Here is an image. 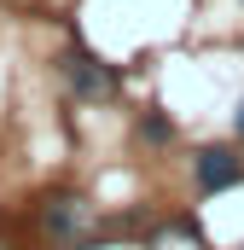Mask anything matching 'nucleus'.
Returning <instances> with one entry per match:
<instances>
[{
  "label": "nucleus",
  "mask_w": 244,
  "mask_h": 250,
  "mask_svg": "<svg viewBox=\"0 0 244 250\" xmlns=\"http://www.w3.org/2000/svg\"><path fill=\"white\" fill-rule=\"evenodd\" d=\"M239 250H244V245H239Z\"/></svg>",
  "instance_id": "obj_7"
},
{
  "label": "nucleus",
  "mask_w": 244,
  "mask_h": 250,
  "mask_svg": "<svg viewBox=\"0 0 244 250\" xmlns=\"http://www.w3.org/2000/svg\"><path fill=\"white\" fill-rule=\"evenodd\" d=\"M0 250H23V245H18V239H12V233H0Z\"/></svg>",
  "instance_id": "obj_6"
},
{
  "label": "nucleus",
  "mask_w": 244,
  "mask_h": 250,
  "mask_svg": "<svg viewBox=\"0 0 244 250\" xmlns=\"http://www.w3.org/2000/svg\"><path fill=\"white\" fill-rule=\"evenodd\" d=\"M233 140L244 146V99H239V111H233Z\"/></svg>",
  "instance_id": "obj_5"
},
{
  "label": "nucleus",
  "mask_w": 244,
  "mask_h": 250,
  "mask_svg": "<svg viewBox=\"0 0 244 250\" xmlns=\"http://www.w3.org/2000/svg\"><path fill=\"white\" fill-rule=\"evenodd\" d=\"M134 140H140L145 151H169V146L181 140V128H175V117H169L163 105H145V111H134Z\"/></svg>",
  "instance_id": "obj_4"
},
{
  "label": "nucleus",
  "mask_w": 244,
  "mask_h": 250,
  "mask_svg": "<svg viewBox=\"0 0 244 250\" xmlns=\"http://www.w3.org/2000/svg\"><path fill=\"white\" fill-rule=\"evenodd\" d=\"M59 76L76 105H117L122 99V64H111L105 53H93L81 41H70L59 53Z\"/></svg>",
  "instance_id": "obj_2"
},
{
  "label": "nucleus",
  "mask_w": 244,
  "mask_h": 250,
  "mask_svg": "<svg viewBox=\"0 0 244 250\" xmlns=\"http://www.w3.org/2000/svg\"><path fill=\"white\" fill-rule=\"evenodd\" d=\"M87 227H93V204H87V192L76 187H53L35 198V233L47 239L53 250H87Z\"/></svg>",
  "instance_id": "obj_1"
},
{
  "label": "nucleus",
  "mask_w": 244,
  "mask_h": 250,
  "mask_svg": "<svg viewBox=\"0 0 244 250\" xmlns=\"http://www.w3.org/2000/svg\"><path fill=\"white\" fill-rule=\"evenodd\" d=\"M192 187L198 198H221V192L244 187V146L239 140H209L192 151Z\"/></svg>",
  "instance_id": "obj_3"
}]
</instances>
